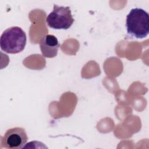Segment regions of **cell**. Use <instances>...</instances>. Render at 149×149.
I'll return each instance as SVG.
<instances>
[{
  "label": "cell",
  "instance_id": "2",
  "mask_svg": "<svg viewBox=\"0 0 149 149\" xmlns=\"http://www.w3.org/2000/svg\"><path fill=\"white\" fill-rule=\"evenodd\" d=\"M27 37L26 33L18 26L6 29L0 38L1 48L8 54H17L25 48Z\"/></svg>",
  "mask_w": 149,
  "mask_h": 149
},
{
  "label": "cell",
  "instance_id": "1",
  "mask_svg": "<svg viewBox=\"0 0 149 149\" xmlns=\"http://www.w3.org/2000/svg\"><path fill=\"white\" fill-rule=\"evenodd\" d=\"M126 27L127 34L137 38L146 37L149 33V15L141 8L130 10L126 16Z\"/></svg>",
  "mask_w": 149,
  "mask_h": 149
},
{
  "label": "cell",
  "instance_id": "5",
  "mask_svg": "<svg viewBox=\"0 0 149 149\" xmlns=\"http://www.w3.org/2000/svg\"><path fill=\"white\" fill-rule=\"evenodd\" d=\"M60 44L57 38L52 34L44 36L40 42V47L42 55L48 58L55 57L58 52Z\"/></svg>",
  "mask_w": 149,
  "mask_h": 149
},
{
  "label": "cell",
  "instance_id": "4",
  "mask_svg": "<svg viewBox=\"0 0 149 149\" xmlns=\"http://www.w3.org/2000/svg\"><path fill=\"white\" fill-rule=\"evenodd\" d=\"M28 140L24 129L19 127L10 128L5 132L2 140L3 147L8 149H20L24 147Z\"/></svg>",
  "mask_w": 149,
  "mask_h": 149
},
{
  "label": "cell",
  "instance_id": "3",
  "mask_svg": "<svg viewBox=\"0 0 149 149\" xmlns=\"http://www.w3.org/2000/svg\"><path fill=\"white\" fill-rule=\"evenodd\" d=\"M46 22L51 29L67 30L73 24L74 19L69 6L54 5L53 10L47 17Z\"/></svg>",
  "mask_w": 149,
  "mask_h": 149
}]
</instances>
